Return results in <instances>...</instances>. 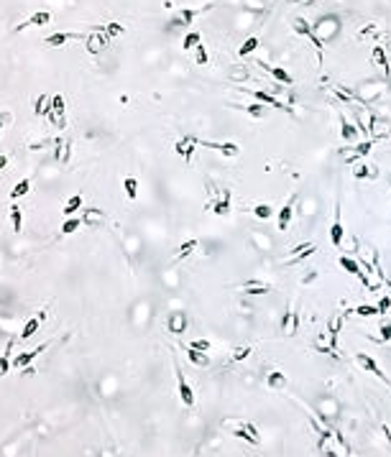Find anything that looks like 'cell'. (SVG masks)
I'll use <instances>...</instances> for the list:
<instances>
[{
    "instance_id": "6da1fadb",
    "label": "cell",
    "mask_w": 391,
    "mask_h": 457,
    "mask_svg": "<svg viewBox=\"0 0 391 457\" xmlns=\"http://www.w3.org/2000/svg\"><path fill=\"white\" fill-rule=\"evenodd\" d=\"M222 427H225L233 437L246 439L248 444H258V442H261V437H258L256 427H253V424H248V422H243V419H225V422H222Z\"/></svg>"
},
{
    "instance_id": "7a4b0ae2",
    "label": "cell",
    "mask_w": 391,
    "mask_h": 457,
    "mask_svg": "<svg viewBox=\"0 0 391 457\" xmlns=\"http://www.w3.org/2000/svg\"><path fill=\"white\" fill-rule=\"evenodd\" d=\"M212 8H215L212 3H207V6H202V8H184V11L169 23V31H174V28H179V26H192L194 18L202 16V13H207V11H212Z\"/></svg>"
},
{
    "instance_id": "3957f363",
    "label": "cell",
    "mask_w": 391,
    "mask_h": 457,
    "mask_svg": "<svg viewBox=\"0 0 391 457\" xmlns=\"http://www.w3.org/2000/svg\"><path fill=\"white\" fill-rule=\"evenodd\" d=\"M174 373H177V383H179V401L187 406V409H192L194 406V391H192V386L187 383V378H184V373H182V368L174 363Z\"/></svg>"
},
{
    "instance_id": "277c9868",
    "label": "cell",
    "mask_w": 391,
    "mask_h": 457,
    "mask_svg": "<svg viewBox=\"0 0 391 457\" xmlns=\"http://www.w3.org/2000/svg\"><path fill=\"white\" fill-rule=\"evenodd\" d=\"M356 363H358V365H361V368H363L366 373H371V376L381 378L383 383H391V381L386 378V373H383V370L378 368V363H376V360H373V358H371L368 353H356Z\"/></svg>"
},
{
    "instance_id": "5b68a950",
    "label": "cell",
    "mask_w": 391,
    "mask_h": 457,
    "mask_svg": "<svg viewBox=\"0 0 391 457\" xmlns=\"http://www.w3.org/2000/svg\"><path fill=\"white\" fill-rule=\"evenodd\" d=\"M340 266H343V271H348V273H353V276H358L361 278V283L366 286V289H371V278L363 273V266L356 261V258H350V256H343L340 258Z\"/></svg>"
},
{
    "instance_id": "8992f818",
    "label": "cell",
    "mask_w": 391,
    "mask_h": 457,
    "mask_svg": "<svg viewBox=\"0 0 391 457\" xmlns=\"http://www.w3.org/2000/svg\"><path fill=\"white\" fill-rule=\"evenodd\" d=\"M46 348H49V342L38 345L36 350H28V353H18V355L13 358V363H11V365H13L16 370H23V368H28V365H31V360H36L41 353H46Z\"/></svg>"
},
{
    "instance_id": "52a82bcc",
    "label": "cell",
    "mask_w": 391,
    "mask_h": 457,
    "mask_svg": "<svg viewBox=\"0 0 391 457\" xmlns=\"http://www.w3.org/2000/svg\"><path fill=\"white\" fill-rule=\"evenodd\" d=\"M343 235H345V227H343V210H340V204H335V220H332V225H330V243H332L335 248H340V245H343Z\"/></svg>"
},
{
    "instance_id": "ba28073f",
    "label": "cell",
    "mask_w": 391,
    "mask_h": 457,
    "mask_svg": "<svg viewBox=\"0 0 391 457\" xmlns=\"http://www.w3.org/2000/svg\"><path fill=\"white\" fill-rule=\"evenodd\" d=\"M315 251H317V245H315V243H299V245L294 248V251L289 253V258H287L284 263H287V266H294V263H299V261L309 258Z\"/></svg>"
},
{
    "instance_id": "9c48e42d",
    "label": "cell",
    "mask_w": 391,
    "mask_h": 457,
    "mask_svg": "<svg viewBox=\"0 0 391 457\" xmlns=\"http://www.w3.org/2000/svg\"><path fill=\"white\" fill-rule=\"evenodd\" d=\"M107 49V36H105V31L97 26L92 33H90V38H87V51L90 54H100V51H105Z\"/></svg>"
},
{
    "instance_id": "30bf717a",
    "label": "cell",
    "mask_w": 391,
    "mask_h": 457,
    "mask_svg": "<svg viewBox=\"0 0 391 457\" xmlns=\"http://www.w3.org/2000/svg\"><path fill=\"white\" fill-rule=\"evenodd\" d=\"M207 210H212L217 217H225L230 212V189H222L220 199H210L207 202Z\"/></svg>"
},
{
    "instance_id": "8fae6325",
    "label": "cell",
    "mask_w": 391,
    "mask_h": 457,
    "mask_svg": "<svg viewBox=\"0 0 391 457\" xmlns=\"http://www.w3.org/2000/svg\"><path fill=\"white\" fill-rule=\"evenodd\" d=\"M253 97H256V102H261V105H266V107H276V110H289L276 95H271V92H266V90H253L251 92Z\"/></svg>"
},
{
    "instance_id": "7c38bea8",
    "label": "cell",
    "mask_w": 391,
    "mask_h": 457,
    "mask_svg": "<svg viewBox=\"0 0 391 457\" xmlns=\"http://www.w3.org/2000/svg\"><path fill=\"white\" fill-rule=\"evenodd\" d=\"M200 146H205V148H215V151H220L222 156H228V158H236L238 153H241V146L238 143H233V141H225V143H210V141H202Z\"/></svg>"
},
{
    "instance_id": "4fadbf2b",
    "label": "cell",
    "mask_w": 391,
    "mask_h": 457,
    "mask_svg": "<svg viewBox=\"0 0 391 457\" xmlns=\"http://www.w3.org/2000/svg\"><path fill=\"white\" fill-rule=\"evenodd\" d=\"M258 67H261V69H263L266 74H271L273 79L279 82V85H292V82H294V79H292V74H289L287 69H282V67H273V64H263V62H258Z\"/></svg>"
},
{
    "instance_id": "5bb4252c",
    "label": "cell",
    "mask_w": 391,
    "mask_h": 457,
    "mask_svg": "<svg viewBox=\"0 0 391 457\" xmlns=\"http://www.w3.org/2000/svg\"><path fill=\"white\" fill-rule=\"evenodd\" d=\"M294 202H297V194H292V197L284 202V207L279 210V230H289V222H292V217H294Z\"/></svg>"
},
{
    "instance_id": "9a60e30c",
    "label": "cell",
    "mask_w": 391,
    "mask_h": 457,
    "mask_svg": "<svg viewBox=\"0 0 391 457\" xmlns=\"http://www.w3.org/2000/svg\"><path fill=\"white\" fill-rule=\"evenodd\" d=\"M49 23H51V13H49V11H38V13H33L28 21H23L21 26H16V31L33 28V26H49Z\"/></svg>"
},
{
    "instance_id": "2e32d148",
    "label": "cell",
    "mask_w": 391,
    "mask_h": 457,
    "mask_svg": "<svg viewBox=\"0 0 391 457\" xmlns=\"http://www.w3.org/2000/svg\"><path fill=\"white\" fill-rule=\"evenodd\" d=\"M343 314H335V317H330V322H327V335H330V348L332 350H338V337H340V329H343Z\"/></svg>"
},
{
    "instance_id": "e0dca14e",
    "label": "cell",
    "mask_w": 391,
    "mask_h": 457,
    "mask_svg": "<svg viewBox=\"0 0 391 457\" xmlns=\"http://www.w3.org/2000/svg\"><path fill=\"white\" fill-rule=\"evenodd\" d=\"M166 327H169V332H174V335L187 332V314L184 312H172L169 319H166Z\"/></svg>"
},
{
    "instance_id": "ac0fdd59",
    "label": "cell",
    "mask_w": 391,
    "mask_h": 457,
    "mask_svg": "<svg viewBox=\"0 0 391 457\" xmlns=\"http://www.w3.org/2000/svg\"><path fill=\"white\" fill-rule=\"evenodd\" d=\"M72 38H80V36H77V33H64V31H57V33H51V36H46V38H44V46L59 49V46L69 44Z\"/></svg>"
},
{
    "instance_id": "d6986e66",
    "label": "cell",
    "mask_w": 391,
    "mask_h": 457,
    "mask_svg": "<svg viewBox=\"0 0 391 457\" xmlns=\"http://www.w3.org/2000/svg\"><path fill=\"white\" fill-rule=\"evenodd\" d=\"M282 332H284V335H289V337L299 332V314L297 312H287L282 317Z\"/></svg>"
},
{
    "instance_id": "ffe728a7",
    "label": "cell",
    "mask_w": 391,
    "mask_h": 457,
    "mask_svg": "<svg viewBox=\"0 0 391 457\" xmlns=\"http://www.w3.org/2000/svg\"><path fill=\"white\" fill-rule=\"evenodd\" d=\"M340 136H343V141H345V143H353V141L358 138V128H356L353 123H350L343 112H340Z\"/></svg>"
},
{
    "instance_id": "44dd1931",
    "label": "cell",
    "mask_w": 391,
    "mask_h": 457,
    "mask_svg": "<svg viewBox=\"0 0 391 457\" xmlns=\"http://www.w3.org/2000/svg\"><path fill=\"white\" fill-rule=\"evenodd\" d=\"M200 141H194V138H182V141H177V146H174V151H177V156H182V158H192V153H194V146H197Z\"/></svg>"
},
{
    "instance_id": "7402d4cb",
    "label": "cell",
    "mask_w": 391,
    "mask_h": 457,
    "mask_svg": "<svg viewBox=\"0 0 391 457\" xmlns=\"http://www.w3.org/2000/svg\"><path fill=\"white\" fill-rule=\"evenodd\" d=\"M184 353H187V360H189L192 365H197V368H207V365H210V358H207V353H202V350L184 348Z\"/></svg>"
},
{
    "instance_id": "603a6c76",
    "label": "cell",
    "mask_w": 391,
    "mask_h": 457,
    "mask_svg": "<svg viewBox=\"0 0 391 457\" xmlns=\"http://www.w3.org/2000/svg\"><path fill=\"white\" fill-rule=\"evenodd\" d=\"M266 383H268V388H273V391H282V388L289 386V378L284 376L282 370H271L268 378H266Z\"/></svg>"
},
{
    "instance_id": "cb8c5ba5",
    "label": "cell",
    "mask_w": 391,
    "mask_h": 457,
    "mask_svg": "<svg viewBox=\"0 0 391 457\" xmlns=\"http://www.w3.org/2000/svg\"><path fill=\"white\" fill-rule=\"evenodd\" d=\"M353 177L358 182H366V179H376L378 172H376V166H371V163H358L356 169H353Z\"/></svg>"
},
{
    "instance_id": "d4e9b609",
    "label": "cell",
    "mask_w": 391,
    "mask_h": 457,
    "mask_svg": "<svg viewBox=\"0 0 391 457\" xmlns=\"http://www.w3.org/2000/svg\"><path fill=\"white\" fill-rule=\"evenodd\" d=\"M243 289H246V294H248V297H263V294H271V286H266V283H261V281H246V283H243Z\"/></svg>"
},
{
    "instance_id": "484cf974",
    "label": "cell",
    "mask_w": 391,
    "mask_h": 457,
    "mask_svg": "<svg viewBox=\"0 0 391 457\" xmlns=\"http://www.w3.org/2000/svg\"><path fill=\"white\" fill-rule=\"evenodd\" d=\"M371 148H373V141H363V143L353 146V151H350V153L345 156V161H348V163H353L356 158H361V156H368V153H371Z\"/></svg>"
},
{
    "instance_id": "4316f807",
    "label": "cell",
    "mask_w": 391,
    "mask_h": 457,
    "mask_svg": "<svg viewBox=\"0 0 391 457\" xmlns=\"http://www.w3.org/2000/svg\"><path fill=\"white\" fill-rule=\"evenodd\" d=\"M77 210H82V194H72L67 202H64V217H72Z\"/></svg>"
},
{
    "instance_id": "83f0119b",
    "label": "cell",
    "mask_w": 391,
    "mask_h": 457,
    "mask_svg": "<svg viewBox=\"0 0 391 457\" xmlns=\"http://www.w3.org/2000/svg\"><path fill=\"white\" fill-rule=\"evenodd\" d=\"M11 353H13V340L6 345L3 355H0V376H8L11 368H13V365H11V363H13V360H11Z\"/></svg>"
},
{
    "instance_id": "f1b7e54d",
    "label": "cell",
    "mask_w": 391,
    "mask_h": 457,
    "mask_svg": "<svg viewBox=\"0 0 391 457\" xmlns=\"http://www.w3.org/2000/svg\"><path fill=\"white\" fill-rule=\"evenodd\" d=\"M11 225H13V233H16V235L23 233V210H21L18 204L11 207Z\"/></svg>"
},
{
    "instance_id": "f546056e",
    "label": "cell",
    "mask_w": 391,
    "mask_h": 457,
    "mask_svg": "<svg viewBox=\"0 0 391 457\" xmlns=\"http://www.w3.org/2000/svg\"><path fill=\"white\" fill-rule=\"evenodd\" d=\"M197 245H200V240H197V238H189L187 243H182V245L177 248V258H187V256H192L194 251H197Z\"/></svg>"
},
{
    "instance_id": "4dcf8cb0",
    "label": "cell",
    "mask_w": 391,
    "mask_h": 457,
    "mask_svg": "<svg viewBox=\"0 0 391 457\" xmlns=\"http://www.w3.org/2000/svg\"><path fill=\"white\" fill-rule=\"evenodd\" d=\"M38 327H41V319L38 317H31L26 324H23V332H21V340H28V337H33L36 332H38Z\"/></svg>"
},
{
    "instance_id": "1f68e13d",
    "label": "cell",
    "mask_w": 391,
    "mask_h": 457,
    "mask_svg": "<svg viewBox=\"0 0 391 457\" xmlns=\"http://www.w3.org/2000/svg\"><path fill=\"white\" fill-rule=\"evenodd\" d=\"M123 189H126V197L133 202V199L138 197V179H136V177H126V179H123Z\"/></svg>"
},
{
    "instance_id": "d6a6232c",
    "label": "cell",
    "mask_w": 391,
    "mask_h": 457,
    "mask_svg": "<svg viewBox=\"0 0 391 457\" xmlns=\"http://www.w3.org/2000/svg\"><path fill=\"white\" fill-rule=\"evenodd\" d=\"M33 112L41 118V115H49L51 112V97H46V95H41L36 100V107H33Z\"/></svg>"
},
{
    "instance_id": "836d02e7",
    "label": "cell",
    "mask_w": 391,
    "mask_h": 457,
    "mask_svg": "<svg viewBox=\"0 0 391 457\" xmlns=\"http://www.w3.org/2000/svg\"><path fill=\"white\" fill-rule=\"evenodd\" d=\"M256 49H258V36H248L243 44H241L238 54H241V56H248V54H253Z\"/></svg>"
},
{
    "instance_id": "e575fe53",
    "label": "cell",
    "mask_w": 391,
    "mask_h": 457,
    "mask_svg": "<svg viewBox=\"0 0 391 457\" xmlns=\"http://www.w3.org/2000/svg\"><path fill=\"white\" fill-rule=\"evenodd\" d=\"M371 59L378 64V67H383L386 72H391V67H388V59H386V51H383V46H373V51H371Z\"/></svg>"
},
{
    "instance_id": "d590c367",
    "label": "cell",
    "mask_w": 391,
    "mask_h": 457,
    "mask_svg": "<svg viewBox=\"0 0 391 457\" xmlns=\"http://www.w3.org/2000/svg\"><path fill=\"white\" fill-rule=\"evenodd\" d=\"M31 192V179H21L13 189H11V199H21L23 194H28Z\"/></svg>"
},
{
    "instance_id": "8d00e7d4",
    "label": "cell",
    "mask_w": 391,
    "mask_h": 457,
    "mask_svg": "<svg viewBox=\"0 0 391 457\" xmlns=\"http://www.w3.org/2000/svg\"><path fill=\"white\" fill-rule=\"evenodd\" d=\"M197 44H202L200 31H187V33H184V41H182V46H184V49H194Z\"/></svg>"
},
{
    "instance_id": "74e56055",
    "label": "cell",
    "mask_w": 391,
    "mask_h": 457,
    "mask_svg": "<svg viewBox=\"0 0 391 457\" xmlns=\"http://www.w3.org/2000/svg\"><path fill=\"white\" fill-rule=\"evenodd\" d=\"M253 215H256L258 220H268V217L273 215V207H271L268 202H258V204L253 207Z\"/></svg>"
},
{
    "instance_id": "f35d334b",
    "label": "cell",
    "mask_w": 391,
    "mask_h": 457,
    "mask_svg": "<svg viewBox=\"0 0 391 457\" xmlns=\"http://www.w3.org/2000/svg\"><path fill=\"white\" fill-rule=\"evenodd\" d=\"M80 225H82V217H69L67 222H62V235H72V233H77L80 230Z\"/></svg>"
},
{
    "instance_id": "ab89813d",
    "label": "cell",
    "mask_w": 391,
    "mask_h": 457,
    "mask_svg": "<svg viewBox=\"0 0 391 457\" xmlns=\"http://www.w3.org/2000/svg\"><path fill=\"white\" fill-rule=\"evenodd\" d=\"M100 220H102V212L95 210V207L85 210V215H82V222H85V225H95V222H100Z\"/></svg>"
},
{
    "instance_id": "60d3db41",
    "label": "cell",
    "mask_w": 391,
    "mask_h": 457,
    "mask_svg": "<svg viewBox=\"0 0 391 457\" xmlns=\"http://www.w3.org/2000/svg\"><path fill=\"white\" fill-rule=\"evenodd\" d=\"M246 110H248V115H253V118H266V115H268V107L261 105V102H251V105H246Z\"/></svg>"
},
{
    "instance_id": "b9f144b4",
    "label": "cell",
    "mask_w": 391,
    "mask_h": 457,
    "mask_svg": "<svg viewBox=\"0 0 391 457\" xmlns=\"http://www.w3.org/2000/svg\"><path fill=\"white\" fill-rule=\"evenodd\" d=\"M353 312H356L358 317H376V314H378V307H373V304H358Z\"/></svg>"
},
{
    "instance_id": "7bdbcfd3",
    "label": "cell",
    "mask_w": 391,
    "mask_h": 457,
    "mask_svg": "<svg viewBox=\"0 0 391 457\" xmlns=\"http://www.w3.org/2000/svg\"><path fill=\"white\" fill-rule=\"evenodd\" d=\"M100 28H102V26H100ZM102 31H105V36H121V33H126V26H121V23L113 21V23H107Z\"/></svg>"
},
{
    "instance_id": "ee69618b",
    "label": "cell",
    "mask_w": 391,
    "mask_h": 457,
    "mask_svg": "<svg viewBox=\"0 0 391 457\" xmlns=\"http://www.w3.org/2000/svg\"><path fill=\"white\" fill-rule=\"evenodd\" d=\"M194 59H197V64H202V67L207 64L210 56H207V46H205V44H197V46H194Z\"/></svg>"
},
{
    "instance_id": "f6af8a7d",
    "label": "cell",
    "mask_w": 391,
    "mask_h": 457,
    "mask_svg": "<svg viewBox=\"0 0 391 457\" xmlns=\"http://www.w3.org/2000/svg\"><path fill=\"white\" fill-rule=\"evenodd\" d=\"M251 353H253V350H251V348H246V345H241V348H236V350H233V360H246V358H248V355H251Z\"/></svg>"
},
{
    "instance_id": "bcb514c9",
    "label": "cell",
    "mask_w": 391,
    "mask_h": 457,
    "mask_svg": "<svg viewBox=\"0 0 391 457\" xmlns=\"http://www.w3.org/2000/svg\"><path fill=\"white\" fill-rule=\"evenodd\" d=\"M391 340V322H383L381 324V337H378V342H388Z\"/></svg>"
},
{
    "instance_id": "7dc6e473",
    "label": "cell",
    "mask_w": 391,
    "mask_h": 457,
    "mask_svg": "<svg viewBox=\"0 0 391 457\" xmlns=\"http://www.w3.org/2000/svg\"><path fill=\"white\" fill-rule=\"evenodd\" d=\"M187 348H194V350H202V353H207V350H210V342H207V340H192Z\"/></svg>"
},
{
    "instance_id": "c3c4849f",
    "label": "cell",
    "mask_w": 391,
    "mask_h": 457,
    "mask_svg": "<svg viewBox=\"0 0 391 457\" xmlns=\"http://www.w3.org/2000/svg\"><path fill=\"white\" fill-rule=\"evenodd\" d=\"M391 309V297H383L381 302H378V314H386Z\"/></svg>"
},
{
    "instance_id": "681fc988",
    "label": "cell",
    "mask_w": 391,
    "mask_h": 457,
    "mask_svg": "<svg viewBox=\"0 0 391 457\" xmlns=\"http://www.w3.org/2000/svg\"><path fill=\"white\" fill-rule=\"evenodd\" d=\"M317 278V271H312V273H307V276H302V286H307V283H312Z\"/></svg>"
},
{
    "instance_id": "f907efd6",
    "label": "cell",
    "mask_w": 391,
    "mask_h": 457,
    "mask_svg": "<svg viewBox=\"0 0 391 457\" xmlns=\"http://www.w3.org/2000/svg\"><path fill=\"white\" fill-rule=\"evenodd\" d=\"M6 166H8V156H6V153H0V172H3Z\"/></svg>"
},
{
    "instance_id": "816d5d0a",
    "label": "cell",
    "mask_w": 391,
    "mask_h": 457,
    "mask_svg": "<svg viewBox=\"0 0 391 457\" xmlns=\"http://www.w3.org/2000/svg\"><path fill=\"white\" fill-rule=\"evenodd\" d=\"M6 120H11V112H0V128H3Z\"/></svg>"
},
{
    "instance_id": "f5cc1de1",
    "label": "cell",
    "mask_w": 391,
    "mask_h": 457,
    "mask_svg": "<svg viewBox=\"0 0 391 457\" xmlns=\"http://www.w3.org/2000/svg\"><path fill=\"white\" fill-rule=\"evenodd\" d=\"M62 148H64V143L57 141V158H59V161H62Z\"/></svg>"
},
{
    "instance_id": "db71d44e",
    "label": "cell",
    "mask_w": 391,
    "mask_h": 457,
    "mask_svg": "<svg viewBox=\"0 0 391 457\" xmlns=\"http://www.w3.org/2000/svg\"><path fill=\"white\" fill-rule=\"evenodd\" d=\"M381 432H383V434H386V439H388V442H391V429H388V427H386V424H383V427H381Z\"/></svg>"
},
{
    "instance_id": "11a10c76",
    "label": "cell",
    "mask_w": 391,
    "mask_h": 457,
    "mask_svg": "<svg viewBox=\"0 0 391 457\" xmlns=\"http://www.w3.org/2000/svg\"><path fill=\"white\" fill-rule=\"evenodd\" d=\"M386 286H388V292H391V281H388V278H386ZM388 297H391V294H388Z\"/></svg>"
},
{
    "instance_id": "9f6ffc18",
    "label": "cell",
    "mask_w": 391,
    "mask_h": 457,
    "mask_svg": "<svg viewBox=\"0 0 391 457\" xmlns=\"http://www.w3.org/2000/svg\"><path fill=\"white\" fill-rule=\"evenodd\" d=\"M297 3H302V6H304V3H309V0H297Z\"/></svg>"
},
{
    "instance_id": "6f0895ef",
    "label": "cell",
    "mask_w": 391,
    "mask_h": 457,
    "mask_svg": "<svg viewBox=\"0 0 391 457\" xmlns=\"http://www.w3.org/2000/svg\"><path fill=\"white\" fill-rule=\"evenodd\" d=\"M289 3H297V0H289Z\"/></svg>"
}]
</instances>
